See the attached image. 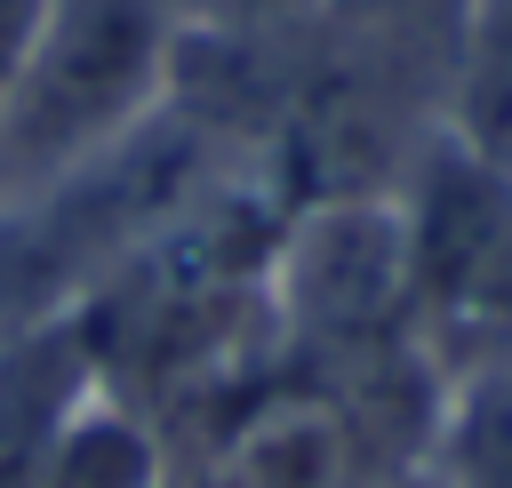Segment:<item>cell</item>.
Masks as SVG:
<instances>
[{
    "mask_svg": "<svg viewBox=\"0 0 512 488\" xmlns=\"http://www.w3.org/2000/svg\"><path fill=\"white\" fill-rule=\"evenodd\" d=\"M88 392H96V360L72 320L0 336V488H40V464Z\"/></svg>",
    "mask_w": 512,
    "mask_h": 488,
    "instance_id": "cell-4",
    "label": "cell"
},
{
    "mask_svg": "<svg viewBox=\"0 0 512 488\" xmlns=\"http://www.w3.org/2000/svg\"><path fill=\"white\" fill-rule=\"evenodd\" d=\"M440 136L512 168V0H464L456 48H448Z\"/></svg>",
    "mask_w": 512,
    "mask_h": 488,
    "instance_id": "cell-5",
    "label": "cell"
},
{
    "mask_svg": "<svg viewBox=\"0 0 512 488\" xmlns=\"http://www.w3.org/2000/svg\"><path fill=\"white\" fill-rule=\"evenodd\" d=\"M224 176H240L224 136L168 96L120 144H104L80 168L8 200L0 208V336L80 320L88 296L112 272H128Z\"/></svg>",
    "mask_w": 512,
    "mask_h": 488,
    "instance_id": "cell-1",
    "label": "cell"
},
{
    "mask_svg": "<svg viewBox=\"0 0 512 488\" xmlns=\"http://www.w3.org/2000/svg\"><path fill=\"white\" fill-rule=\"evenodd\" d=\"M416 336L448 376L512 368V168L432 144L400 184Z\"/></svg>",
    "mask_w": 512,
    "mask_h": 488,
    "instance_id": "cell-3",
    "label": "cell"
},
{
    "mask_svg": "<svg viewBox=\"0 0 512 488\" xmlns=\"http://www.w3.org/2000/svg\"><path fill=\"white\" fill-rule=\"evenodd\" d=\"M32 16H40V0H0V104H8V80H16V64H24Z\"/></svg>",
    "mask_w": 512,
    "mask_h": 488,
    "instance_id": "cell-10",
    "label": "cell"
},
{
    "mask_svg": "<svg viewBox=\"0 0 512 488\" xmlns=\"http://www.w3.org/2000/svg\"><path fill=\"white\" fill-rule=\"evenodd\" d=\"M456 16L464 0H320V24L344 32L352 48L432 80L448 96V48H456Z\"/></svg>",
    "mask_w": 512,
    "mask_h": 488,
    "instance_id": "cell-8",
    "label": "cell"
},
{
    "mask_svg": "<svg viewBox=\"0 0 512 488\" xmlns=\"http://www.w3.org/2000/svg\"><path fill=\"white\" fill-rule=\"evenodd\" d=\"M424 464L456 488H512V368H472L440 384Z\"/></svg>",
    "mask_w": 512,
    "mask_h": 488,
    "instance_id": "cell-7",
    "label": "cell"
},
{
    "mask_svg": "<svg viewBox=\"0 0 512 488\" xmlns=\"http://www.w3.org/2000/svg\"><path fill=\"white\" fill-rule=\"evenodd\" d=\"M384 488H456V480H440V472H432V464L416 456V464H400V472H392Z\"/></svg>",
    "mask_w": 512,
    "mask_h": 488,
    "instance_id": "cell-11",
    "label": "cell"
},
{
    "mask_svg": "<svg viewBox=\"0 0 512 488\" xmlns=\"http://www.w3.org/2000/svg\"><path fill=\"white\" fill-rule=\"evenodd\" d=\"M176 8L168 0H40L24 64L0 104V208L80 168L168 104Z\"/></svg>",
    "mask_w": 512,
    "mask_h": 488,
    "instance_id": "cell-2",
    "label": "cell"
},
{
    "mask_svg": "<svg viewBox=\"0 0 512 488\" xmlns=\"http://www.w3.org/2000/svg\"><path fill=\"white\" fill-rule=\"evenodd\" d=\"M40 488H176V448L160 440V424L144 408H128L120 392H88L80 416L64 424V440L40 464Z\"/></svg>",
    "mask_w": 512,
    "mask_h": 488,
    "instance_id": "cell-6",
    "label": "cell"
},
{
    "mask_svg": "<svg viewBox=\"0 0 512 488\" xmlns=\"http://www.w3.org/2000/svg\"><path fill=\"white\" fill-rule=\"evenodd\" d=\"M184 40H272L320 16V0H168Z\"/></svg>",
    "mask_w": 512,
    "mask_h": 488,
    "instance_id": "cell-9",
    "label": "cell"
}]
</instances>
